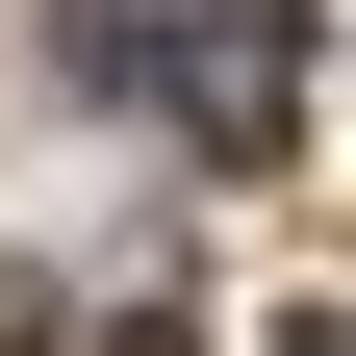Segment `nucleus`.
I'll use <instances>...</instances> for the list:
<instances>
[{"instance_id": "nucleus-1", "label": "nucleus", "mask_w": 356, "mask_h": 356, "mask_svg": "<svg viewBox=\"0 0 356 356\" xmlns=\"http://www.w3.org/2000/svg\"><path fill=\"white\" fill-rule=\"evenodd\" d=\"M280 127H305V0H204V153H280Z\"/></svg>"}, {"instance_id": "nucleus-2", "label": "nucleus", "mask_w": 356, "mask_h": 356, "mask_svg": "<svg viewBox=\"0 0 356 356\" xmlns=\"http://www.w3.org/2000/svg\"><path fill=\"white\" fill-rule=\"evenodd\" d=\"M254 356H356V331H331V280H305V305H280V331H254Z\"/></svg>"}, {"instance_id": "nucleus-3", "label": "nucleus", "mask_w": 356, "mask_h": 356, "mask_svg": "<svg viewBox=\"0 0 356 356\" xmlns=\"http://www.w3.org/2000/svg\"><path fill=\"white\" fill-rule=\"evenodd\" d=\"M127 356H178V331H127Z\"/></svg>"}]
</instances>
